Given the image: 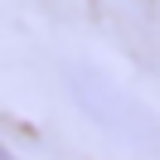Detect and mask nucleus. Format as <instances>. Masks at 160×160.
<instances>
[{
	"mask_svg": "<svg viewBox=\"0 0 160 160\" xmlns=\"http://www.w3.org/2000/svg\"><path fill=\"white\" fill-rule=\"evenodd\" d=\"M0 160H20V155H15V150H10V146H0Z\"/></svg>",
	"mask_w": 160,
	"mask_h": 160,
	"instance_id": "nucleus-2",
	"label": "nucleus"
},
{
	"mask_svg": "<svg viewBox=\"0 0 160 160\" xmlns=\"http://www.w3.org/2000/svg\"><path fill=\"white\" fill-rule=\"evenodd\" d=\"M63 78H68L73 102L97 131H107L117 146H126L141 160H160V117L150 107H141L131 92H121L112 78H102L97 68H82V63H68Z\"/></svg>",
	"mask_w": 160,
	"mask_h": 160,
	"instance_id": "nucleus-1",
	"label": "nucleus"
}]
</instances>
